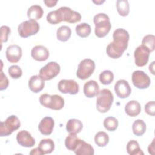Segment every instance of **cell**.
I'll list each match as a JSON object with an SVG mask.
<instances>
[{"label": "cell", "instance_id": "cell-3", "mask_svg": "<svg viewBox=\"0 0 155 155\" xmlns=\"http://www.w3.org/2000/svg\"><path fill=\"white\" fill-rule=\"evenodd\" d=\"M96 108L100 113H106L112 105L114 97L111 91L107 88L102 89L97 95Z\"/></svg>", "mask_w": 155, "mask_h": 155}, {"label": "cell", "instance_id": "cell-21", "mask_svg": "<svg viewBox=\"0 0 155 155\" xmlns=\"http://www.w3.org/2000/svg\"><path fill=\"white\" fill-rule=\"evenodd\" d=\"M141 107L139 102L135 100H131L127 102L125 107V111L127 114L131 117H135L139 114Z\"/></svg>", "mask_w": 155, "mask_h": 155}, {"label": "cell", "instance_id": "cell-35", "mask_svg": "<svg viewBox=\"0 0 155 155\" xmlns=\"http://www.w3.org/2000/svg\"><path fill=\"white\" fill-rule=\"evenodd\" d=\"M46 18L47 21L51 24H57L62 22L58 9L49 12L47 14Z\"/></svg>", "mask_w": 155, "mask_h": 155}, {"label": "cell", "instance_id": "cell-2", "mask_svg": "<svg viewBox=\"0 0 155 155\" xmlns=\"http://www.w3.org/2000/svg\"><path fill=\"white\" fill-rule=\"evenodd\" d=\"M93 22L95 25L94 32L98 38L105 36L111 28V24L107 15L104 13H99L93 18Z\"/></svg>", "mask_w": 155, "mask_h": 155}, {"label": "cell", "instance_id": "cell-8", "mask_svg": "<svg viewBox=\"0 0 155 155\" xmlns=\"http://www.w3.org/2000/svg\"><path fill=\"white\" fill-rule=\"evenodd\" d=\"M59 71V65L56 62H50L40 69L39 76L44 81H48L55 78Z\"/></svg>", "mask_w": 155, "mask_h": 155}, {"label": "cell", "instance_id": "cell-11", "mask_svg": "<svg viewBox=\"0 0 155 155\" xmlns=\"http://www.w3.org/2000/svg\"><path fill=\"white\" fill-rule=\"evenodd\" d=\"M58 10L60 13L62 21H65L69 23H76L81 20V14L68 7H61Z\"/></svg>", "mask_w": 155, "mask_h": 155}, {"label": "cell", "instance_id": "cell-37", "mask_svg": "<svg viewBox=\"0 0 155 155\" xmlns=\"http://www.w3.org/2000/svg\"><path fill=\"white\" fill-rule=\"evenodd\" d=\"M1 43L6 42L8 41V37L10 33V28L7 25H2L1 27Z\"/></svg>", "mask_w": 155, "mask_h": 155}, {"label": "cell", "instance_id": "cell-36", "mask_svg": "<svg viewBox=\"0 0 155 155\" xmlns=\"http://www.w3.org/2000/svg\"><path fill=\"white\" fill-rule=\"evenodd\" d=\"M10 76L13 79H18L21 77L22 71L21 68L18 65H12L8 68V70Z\"/></svg>", "mask_w": 155, "mask_h": 155}, {"label": "cell", "instance_id": "cell-34", "mask_svg": "<svg viewBox=\"0 0 155 155\" xmlns=\"http://www.w3.org/2000/svg\"><path fill=\"white\" fill-rule=\"evenodd\" d=\"M154 40L155 36L153 35H147L143 37L142 41V45L151 52L154 50Z\"/></svg>", "mask_w": 155, "mask_h": 155}, {"label": "cell", "instance_id": "cell-20", "mask_svg": "<svg viewBox=\"0 0 155 155\" xmlns=\"http://www.w3.org/2000/svg\"><path fill=\"white\" fill-rule=\"evenodd\" d=\"M44 81L39 76L34 75L28 81V87L30 90L35 93L41 91L44 87Z\"/></svg>", "mask_w": 155, "mask_h": 155}, {"label": "cell", "instance_id": "cell-39", "mask_svg": "<svg viewBox=\"0 0 155 155\" xmlns=\"http://www.w3.org/2000/svg\"><path fill=\"white\" fill-rule=\"evenodd\" d=\"M1 81H0V90H5L8 85V80L7 78V76L4 74L2 70H1Z\"/></svg>", "mask_w": 155, "mask_h": 155}, {"label": "cell", "instance_id": "cell-1", "mask_svg": "<svg viewBox=\"0 0 155 155\" xmlns=\"http://www.w3.org/2000/svg\"><path fill=\"white\" fill-rule=\"evenodd\" d=\"M113 41L109 43L106 48L108 56L113 59L120 58L127 48L130 38L128 32L124 28H117L113 32Z\"/></svg>", "mask_w": 155, "mask_h": 155}, {"label": "cell", "instance_id": "cell-4", "mask_svg": "<svg viewBox=\"0 0 155 155\" xmlns=\"http://www.w3.org/2000/svg\"><path fill=\"white\" fill-rule=\"evenodd\" d=\"M39 102L42 106L54 110H59L64 106V99L58 94H42L39 97Z\"/></svg>", "mask_w": 155, "mask_h": 155}, {"label": "cell", "instance_id": "cell-17", "mask_svg": "<svg viewBox=\"0 0 155 155\" xmlns=\"http://www.w3.org/2000/svg\"><path fill=\"white\" fill-rule=\"evenodd\" d=\"M32 58L38 61H44L48 58L49 51L43 45H36L31 51Z\"/></svg>", "mask_w": 155, "mask_h": 155}, {"label": "cell", "instance_id": "cell-38", "mask_svg": "<svg viewBox=\"0 0 155 155\" xmlns=\"http://www.w3.org/2000/svg\"><path fill=\"white\" fill-rule=\"evenodd\" d=\"M145 111L148 115L154 116L155 114V103L154 101L148 102L145 105Z\"/></svg>", "mask_w": 155, "mask_h": 155}, {"label": "cell", "instance_id": "cell-23", "mask_svg": "<svg viewBox=\"0 0 155 155\" xmlns=\"http://www.w3.org/2000/svg\"><path fill=\"white\" fill-rule=\"evenodd\" d=\"M83 124L82 122L76 119H70L66 124V130L70 133L77 134L82 130Z\"/></svg>", "mask_w": 155, "mask_h": 155}, {"label": "cell", "instance_id": "cell-25", "mask_svg": "<svg viewBox=\"0 0 155 155\" xmlns=\"http://www.w3.org/2000/svg\"><path fill=\"white\" fill-rule=\"evenodd\" d=\"M71 30L67 25H62L58 28L56 31L57 39L62 42H65L69 39L71 36Z\"/></svg>", "mask_w": 155, "mask_h": 155}, {"label": "cell", "instance_id": "cell-16", "mask_svg": "<svg viewBox=\"0 0 155 155\" xmlns=\"http://www.w3.org/2000/svg\"><path fill=\"white\" fill-rule=\"evenodd\" d=\"M54 125V121L51 117H44L39 124L38 128L40 132L44 135H50L51 134Z\"/></svg>", "mask_w": 155, "mask_h": 155}, {"label": "cell", "instance_id": "cell-14", "mask_svg": "<svg viewBox=\"0 0 155 155\" xmlns=\"http://www.w3.org/2000/svg\"><path fill=\"white\" fill-rule=\"evenodd\" d=\"M5 55L7 60L11 63H16L21 58L22 49L18 45L13 44L9 45L6 50Z\"/></svg>", "mask_w": 155, "mask_h": 155}, {"label": "cell", "instance_id": "cell-9", "mask_svg": "<svg viewBox=\"0 0 155 155\" xmlns=\"http://www.w3.org/2000/svg\"><path fill=\"white\" fill-rule=\"evenodd\" d=\"M131 80L133 85L139 89L148 88L151 83L150 78L143 71L136 70L132 73Z\"/></svg>", "mask_w": 155, "mask_h": 155}, {"label": "cell", "instance_id": "cell-15", "mask_svg": "<svg viewBox=\"0 0 155 155\" xmlns=\"http://www.w3.org/2000/svg\"><path fill=\"white\" fill-rule=\"evenodd\" d=\"M16 140L20 145L24 147H32L35 144V139L31 136V134L26 130H21L18 133Z\"/></svg>", "mask_w": 155, "mask_h": 155}, {"label": "cell", "instance_id": "cell-32", "mask_svg": "<svg viewBox=\"0 0 155 155\" xmlns=\"http://www.w3.org/2000/svg\"><path fill=\"white\" fill-rule=\"evenodd\" d=\"M99 79L102 84L109 85L114 79V74L110 70H104L100 73Z\"/></svg>", "mask_w": 155, "mask_h": 155}, {"label": "cell", "instance_id": "cell-26", "mask_svg": "<svg viewBox=\"0 0 155 155\" xmlns=\"http://www.w3.org/2000/svg\"><path fill=\"white\" fill-rule=\"evenodd\" d=\"M132 130L136 136H142L146 131V124L143 120L137 119L132 125Z\"/></svg>", "mask_w": 155, "mask_h": 155}, {"label": "cell", "instance_id": "cell-12", "mask_svg": "<svg viewBox=\"0 0 155 155\" xmlns=\"http://www.w3.org/2000/svg\"><path fill=\"white\" fill-rule=\"evenodd\" d=\"M150 53V51L142 45L138 46L134 52L136 65L138 67L145 66L148 61Z\"/></svg>", "mask_w": 155, "mask_h": 155}, {"label": "cell", "instance_id": "cell-40", "mask_svg": "<svg viewBox=\"0 0 155 155\" xmlns=\"http://www.w3.org/2000/svg\"><path fill=\"white\" fill-rule=\"evenodd\" d=\"M44 4L48 7H52L55 6L58 1H53V0H48V1H44Z\"/></svg>", "mask_w": 155, "mask_h": 155}, {"label": "cell", "instance_id": "cell-41", "mask_svg": "<svg viewBox=\"0 0 155 155\" xmlns=\"http://www.w3.org/2000/svg\"><path fill=\"white\" fill-rule=\"evenodd\" d=\"M148 150L150 154H154V139H153L151 143L149 145L148 147Z\"/></svg>", "mask_w": 155, "mask_h": 155}, {"label": "cell", "instance_id": "cell-42", "mask_svg": "<svg viewBox=\"0 0 155 155\" xmlns=\"http://www.w3.org/2000/svg\"><path fill=\"white\" fill-rule=\"evenodd\" d=\"M30 154H31V155H32V154H33V155H35V154H41V151H39V148H34V149H33V150H31V151L30 152Z\"/></svg>", "mask_w": 155, "mask_h": 155}, {"label": "cell", "instance_id": "cell-7", "mask_svg": "<svg viewBox=\"0 0 155 155\" xmlns=\"http://www.w3.org/2000/svg\"><path fill=\"white\" fill-rule=\"evenodd\" d=\"M95 69V63L90 59H85L79 63L76 71L77 77L85 80L90 77Z\"/></svg>", "mask_w": 155, "mask_h": 155}, {"label": "cell", "instance_id": "cell-6", "mask_svg": "<svg viewBox=\"0 0 155 155\" xmlns=\"http://www.w3.org/2000/svg\"><path fill=\"white\" fill-rule=\"evenodd\" d=\"M39 30V25L36 21L29 19L21 22L18 27V31L22 38H28L36 34Z\"/></svg>", "mask_w": 155, "mask_h": 155}, {"label": "cell", "instance_id": "cell-29", "mask_svg": "<svg viewBox=\"0 0 155 155\" xmlns=\"http://www.w3.org/2000/svg\"><path fill=\"white\" fill-rule=\"evenodd\" d=\"M79 140V139L76 136V134L70 133L65 138V145L68 150L74 151Z\"/></svg>", "mask_w": 155, "mask_h": 155}, {"label": "cell", "instance_id": "cell-31", "mask_svg": "<svg viewBox=\"0 0 155 155\" xmlns=\"http://www.w3.org/2000/svg\"><path fill=\"white\" fill-rule=\"evenodd\" d=\"M94 142L99 147H105L109 142V136L105 132L99 131L94 136Z\"/></svg>", "mask_w": 155, "mask_h": 155}, {"label": "cell", "instance_id": "cell-18", "mask_svg": "<svg viewBox=\"0 0 155 155\" xmlns=\"http://www.w3.org/2000/svg\"><path fill=\"white\" fill-rule=\"evenodd\" d=\"M83 91L85 96L91 98L97 96L99 91V86L97 82L90 80L85 83L83 88Z\"/></svg>", "mask_w": 155, "mask_h": 155}, {"label": "cell", "instance_id": "cell-5", "mask_svg": "<svg viewBox=\"0 0 155 155\" xmlns=\"http://www.w3.org/2000/svg\"><path fill=\"white\" fill-rule=\"evenodd\" d=\"M20 125V120L16 116L11 115L8 116L4 122H1L0 136L1 137L9 136L14 131L18 130Z\"/></svg>", "mask_w": 155, "mask_h": 155}, {"label": "cell", "instance_id": "cell-19", "mask_svg": "<svg viewBox=\"0 0 155 155\" xmlns=\"http://www.w3.org/2000/svg\"><path fill=\"white\" fill-rule=\"evenodd\" d=\"M74 152L76 155H93L94 153L93 147L80 139Z\"/></svg>", "mask_w": 155, "mask_h": 155}, {"label": "cell", "instance_id": "cell-10", "mask_svg": "<svg viewBox=\"0 0 155 155\" xmlns=\"http://www.w3.org/2000/svg\"><path fill=\"white\" fill-rule=\"evenodd\" d=\"M58 88L64 94H76L79 91V84L73 79H62L58 84Z\"/></svg>", "mask_w": 155, "mask_h": 155}, {"label": "cell", "instance_id": "cell-30", "mask_svg": "<svg viewBox=\"0 0 155 155\" xmlns=\"http://www.w3.org/2000/svg\"><path fill=\"white\" fill-rule=\"evenodd\" d=\"M117 12L122 16H126L130 12V5L127 0H117L116 1Z\"/></svg>", "mask_w": 155, "mask_h": 155}, {"label": "cell", "instance_id": "cell-27", "mask_svg": "<svg viewBox=\"0 0 155 155\" xmlns=\"http://www.w3.org/2000/svg\"><path fill=\"white\" fill-rule=\"evenodd\" d=\"M127 151L131 155H143V153L136 140H131L127 145Z\"/></svg>", "mask_w": 155, "mask_h": 155}, {"label": "cell", "instance_id": "cell-28", "mask_svg": "<svg viewBox=\"0 0 155 155\" xmlns=\"http://www.w3.org/2000/svg\"><path fill=\"white\" fill-rule=\"evenodd\" d=\"M75 30L77 35L81 38H86L88 36L91 30L90 25L85 22L78 24L76 26Z\"/></svg>", "mask_w": 155, "mask_h": 155}, {"label": "cell", "instance_id": "cell-33", "mask_svg": "<svg viewBox=\"0 0 155 155\" xmlns=\"http://www.w3.org/2000/svg\"><path fill=\"white\" fill-rule=\"evenodd\" d=\"M104 126L109 131L116 130L118 127V120L114 117H106L104 120Z\"/></svg>", "mask_w": 155, "mask_h": 155}, {"label": "cell", "instance_id": "cell-13", "mask_svg": "<svg viewBox=\"0 0 155 155\" xmlns=\"http://www.w3.org/2000/svg\"><path fill=\"white\" fill-rule=\"evenodd\" d=\"M114 91L116 95L122 99L128 97L131 92L128 82L124 79L117 81L114 85Z\"/></svg>", "mask_w": 155, "mask_h": 155}, {"label": "cell", "instance_id": "cell-24", "mask_svg": "<svg viewBox=\"0 0 155 155\" xmlns=\"http://www.w3.org/2000/svg\"><path fill=\"white\" fill-rule=\"evenodd\" d=\"M44 13L42 8L39 5H33L28 8L27 10V16L30 19L38 20L42 18Z\"/></svg>", "mask_w": 155, "mask_h": 155}, {"label": "cell", "instance_id": "cell-22", "mask_svg": "<svg viewBox=\"0 0 155 155\" xmlns=\"http://www.w3.org/2000/svg\"><path fill=\"white\" fill-rule=\"evenodd\" d=\"M38 148L42 154H50L54 149V143L51 139H44L41 140Z\"/></svg>", "mask_w": 155, "mask_h": 155}, {"label": "cell", "instance_id": "cell-43", "mask_svg": "<svg viewBox=\"0 0 155 155\" xmlns=\"http://www.w3.org/2000/svg\"><path fill=\"white\" fill-rule=\"evenodd\" d=\"M103 2H104V1H99V2H98V1H97V2L93 1V2H94V3H96L97 4H99V3H102Z\"/></svg>", "mask_w": 155, "mask_h": 155}]
</instances>
